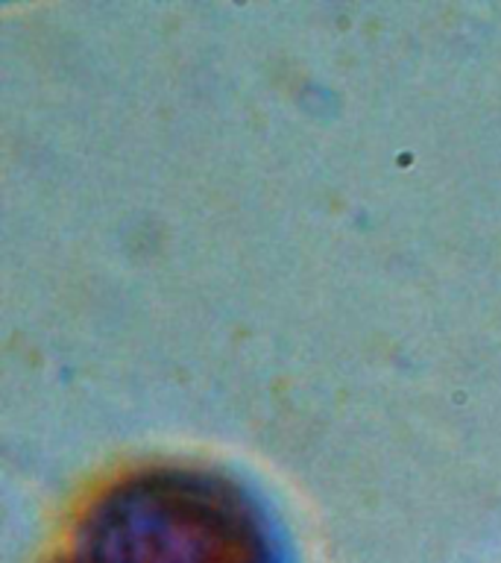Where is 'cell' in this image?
Instances as JSON below:
<instances>
[{
	"label": "cell",
	"mask_w": 501,
	"mask_h": 563,
	"mask_svg": "<svg viewBox=\"0 0 501 563\" xmlns=\"http://www.w3.org/2000/svg\"><path fill=\"white\" fill-rule=\"evenodd\" d=\"M47 563H285V549L261 501L235 478L153 464L97 487Z\"/></svg>",
	"instance_id": "obj_1"
}]
</instances>
